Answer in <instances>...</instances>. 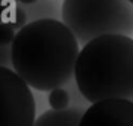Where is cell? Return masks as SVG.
Wrapping results in <instances>:
<instances>
[{
  "mask_svg": "<svg viewBox=\"0 0 133 126\" xmlns=\"http://www.w3.org/2000/svg\"><path fill=\"white\" fill-rule=\"evenodd\" d=\"M79 41L63 21H29L10 44L12 69L34 90L66 85L75 76Z\"/></svg>",
  "mask_w": 133,
  "mask_h": 126,
  "instance_id": "cell-1",
  "label": "cell"
},
{
  "mask_svg": "<svg viewBox=\"0 0 133 126\" xmlns=\"http://www.w3.org/2000/svg\"><path fill=\"white\" fill-rule=\"evenodd\" d=\"M73 78L88 103L108 98L133 101V38L105 34L83 44Z\"/></svg>",
  "mask_w": 133,
  "mask_h": 126,
  "instance_id": "cell-2",
  "label": "cell"
},
{
  "mask_svg": "<svg viewBox=\"0 0 133 126\" xmlns=\"http://www.w3.org/2000/svg\"><path fill=\"white\" fill-rule=\"evenodd\" d=\"M62 21L82 46L105 34L133 37V3L129 0H62Z\"/></svg>",
  "mask_w": 133,
  "mask_h": 126,
  "instance_id": "cell-3",
  "label": "cell"
},
{
  "mask_svg": "<svg viewBox=\"0 0 133 126\" xmlns=\"http://www.w3.org/2000/svg\"><path fill=\"white\" fill-rule=\"evenodd\" d=\"M34 122L31 87L12 67L0 66V126H34Z\"/></svg>",
  "mask_w": 133,
  "mask_h": 126,
  "instance_id": "cell-4",
  "label": "cell"
},
{
  "mask_svg": "<svg viewBox=\"0 0 133 126\" xmlns=\"http://www.w3.org/2000/svg\"><path fill=\"white\" fill-rule=\"evenodd\" d=\"M79 126H133V101L108 98L91 103Z\"/></svg>",
  "mask_w": 133,
  "mask_h": 126,
  "instance_id": "cell-5",
  "label": "cell"
},
{
  "mask_svg": "<svg viewBox=\"0 0 133 126\" xmlns=\"http://www.w3.org/2000/svg\"><path fill=\"white\" fill-rule=\"evenodd\" d=\"M85 109L67 107L63 110H47L35 117L34 126H79Z\"/></svg>",
  "mask_w": 133,
  "mask_h": 126,
  "instance_id": "cell-6",
  "label": "cell"
},
{
  "mask_svg": "<svg viewBox=\"0 0 133 126\" xmlns=\"http://www.w3.org/2000/svg\"><path fill=\"white\" fill-rule=\"evenodd\" d=\"M59 3V0H37L34 3L21 4L26 10L28 19L37 21L45 19V18H53V19L62 18V4Z\"/></svg>",
  "mask_w": 133,
  "mask_h": 126,
  "instance_id": "cell-7",
  "label": "cell"
},
{
  "mask_svg": "<svg viewBox=\"0 0 133 126\" xmlns=\"http://www.w3.org/2000/svg\"><path fill=\"white\" fill-rule=\"evenodd\" d=\"M48 104L54 110H63L70 106V94L66 88L57 87L50 91L48 94Z\"/></svg>",
  "mask_w": 133,
  "mask_h": 126,
  "instance_id": "cell-8",
  "label": "cell"
},
{
  "mask_svg": "<svg viewBox=\"0 0 133 126\" xmlns=\"http://www.w3.org/2000/svg\"><path fill=\"white\" fill-rule=\"evenodd\" d=\"M16 29L9 22H0V46H10L16 37Z\"/></svg>",
  "mask_w": 133,
  "mask_h": 126,
  "instance_id": "cell-9",
  "label": "cell"
},
{
  "mask_svg": "<svg viewBox=\"0 0 133 126\" xmlns=\"http://www.w3.org/2000/svg\"><path fill=\"white\" fill-rule=\"evenodd\" d=\"M0 66L12 67V54H10V46H0Z\"/></svg>",
  "mask_w": 133,
  "mask_h": 126,
  "instance_id": "cell-10",
  "label": "cell"
},
{
  "mask_svg": "<svg viewBox=\"0 0 133 126\" xmlns=\"http://www.w3.org/2000/svg\"><path fill=\"white\" fill-rule=\"evenodd\" d=\"M18 3V0H0V22H4L6 15Z\"/></svg>",
  "mask_w": 133,
  "mask_h": 126,
  "instance_id": "cell-11",
  "label": "cell"
},
{
  "mask_svg": "<svg viewBox=\"0 0 133 126\" xmlns=\"http://www.w3.org/2000/svg\"><path fill=\"white\" fill-rule=\"evenodd\" d=\"M19 3L22 4H28V3H34V2H37V0H18Z\"/></svg>",
  "mask_w": 133,
  "mask_h": 126,
  "instance_id": "cell-12",
  "label": "cell"
},
{
  "mask_svg": "<svg viewBox=\"0 0 133 126\" xmlns=\"http://www.w3.org/2000/svg\"><path fill=\"white\" fill-rule=\"evenodd\" d=\"M129 2H132V3H133V0H129Z\"/></svg>",
  "mask_w": 133,
  "mask_h": 126,
  "instance_id": "cell-13",
  "label": "cell"
}]
</instances>
